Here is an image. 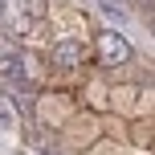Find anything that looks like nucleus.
<instances>
[{"instance_id": "39448f33", "label": "nucleus", "mask_w": 155, "mask_h": 155, "mask_svg": "<svg viewBox=\"0 0 155 155\" xmlns=\"http://www.w3.org/2000/svg\"><path fill=\"white\" fill-rule=\"evenodd\" d=\"M0 16H4V12H0Z\"/></svg>"}, {"instance_id": "f03ea898", "label": "nucleus", "mask_w": 155, "mask_h": 155, "mask_svg": "<svg viewBox=\"0 0 155 155\" xmlns=\"http://www.w3.org/2000/svg\"><path fill=\"white\" fill-rule=\"evenodd\" d=\"M0 12H8L16 21L12 29H33V25L41 21V12H45V4H41V0H4Z\"/></svg>"}, {"instance_id": "f257e3e1", "label": "nucleus", "mask_w": 155, "mask_h": 155, "mask_svg": "<svg viewBox=\"0 0 155 155\" xmlns=\"http://www.w3.org/2000/svg\"><path fill=\"white\" fill-rule=\"evenodd\" d=\"M94 53H98V61H102V65H127V61L135 57V49H131V41H127L123 33L102 29L98 37H94Z\"/></svg>"}, {"instance_id": "20e7f679", "label": "nucleus", "mask_w": 155, "mask_h": 155, "mask_svg": "<svg viewBox=\"0 0 155 155\" xmlns=\"http://www.w3.org/2000/svg\"><path fill=\"white\" fill-rule=\"evenodd\" d=\"M12 123H16V106H8V102H0V131H8Z\"/></svg>"}, {"instance_id": "7ed1b4c3", "label": "nucleus", "mask_w": 155, "mask_h": 155, "mask_svg": "<svg viewBox=\"0 0 155 155\" xmlns=\"http://www.w3.org/2000/svg\"><path fill=\"white\" fill-rule=\"evenodd\" d=\"M53 65H61V70H74V65H82V57H86V49H82V41H74V37H65V41H57L53 45Z\"/></svg>"}]
</instances>
